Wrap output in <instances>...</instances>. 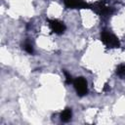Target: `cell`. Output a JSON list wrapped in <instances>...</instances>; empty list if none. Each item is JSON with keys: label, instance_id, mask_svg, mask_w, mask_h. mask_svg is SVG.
<instances>
[{"label": "cell", "instance_id": "obj_1", "mask_svg": "<svg viewBox=\"0 0 125 125\" xmlns=\"http://www.w3.org/2000/svg\"><path fill=\"white\" fill-rule=\"evenodd\" d=\"M101 39L104 42V44L109 48H117L120 46V42L117 39L116 36H114L112 33L104 30L101 33Z\"/></svg>", "mask_w": 125, "mask_h": 125}, {"label": "cell", "instance_id": "obj_2", "mask_svg": "<svg viewBox=\"0 0 125 125\" xmlns=\"http://www.w3.org/2000/svg\"><path fill=\"white\" fill-rule=\"evenodd\" d=\"M92 9L98 13L99 15L103 16V17H106V16H110L112 13H113V10L110 8V7H107L105 6L104 2V1H100L98 3H96L95 5L92 6Z\"/></svg>", "mask_w": 125, "mask_h": 125}, {"label": "cell", "instance_id": "obj_3", "mask_svg": "<svg viewBox=\"0 0 125 125\" xmlns=\"http://www.w3.org/2000/svg\"><path fill=\"white\" fill-rule=\"evenodd\" d=\"M74 88L77 92V95L82 97L87 94V82L83 77H78L73 81Z\"/></svg>", "mask_w": 125, "mask_h": 125}, {"label": "cell", "instance_id": "obj_4", "mask_svg": "<svg viewBox=\"0 0 125 125\" xmlns=\"http://www.w3.org/2000/svg\"><path fill=\"white\" fill-rule=\"evenodd\" d=\"M63 3L65 7L70 9H86L91 7L83 0H63Z\"/></svg>", "mask_w": 125, "mask_h": 125}, {"label": "cell", "instance_id": "obj_5", "mask_svg": "<svg viewBox=\"0 0 125 125\" xmlns=\"http://www.w3.org/2000/svg\"><path fill=\"white\" fill-rule=\"evenodd\" d=\"M49 25L51 27V29L57 33V34H62L64 30H65V25L63 22L58 21V20H49Z\"/></svg>", "mask_w": 125, "mask_h": 125}, {"label": "cell", "instance_id": "obj_6", "mask_svg": "<svg viewBox=\"0 0 125 125\" xmlns=\"http://www.w3.org/2000/svg\"><path fill=\"white\" fill-rule=\"evenodd\" d=\"M71 116H72L71 109L70 108H65L63 111H62L60 117H61V120L62 122H68L71 119Z\"/></svg>", "mask_w": 125, "mask_h": 125}, {"label": "cell", "instance_id": "obj_7", "mask_svg": "<svg viewBox=\"0 0 125 125\" xmlns=\"http://www.w3.org/2000/svg\"><path fill=\"white\" fill-rule=\"evenodd\" d=\"M116 74L120 77L125 76V64H120L116 68Z\"/></svg>", "mask_w": 125, "mask_h": 125}, {"label": "cell", "instance_id": "obj_8", "mask_svg": "<svg viewBox=\"0 0 125 125\" xmlns=\"http://www.w3.org/2000/svg\"><path fill=\"white\" fill-rule=\"evenodd\" d=\"M23 49H24L27 53H29V54H32V53H33V47H32V45H31L30 43H28V42H26V43L23 45Z\"/></svg>", "mask_w": 125, "mask_h": 125}, {"label": "cell", "instance_id": "obj_9", "mask_svg": "<svg viewBox=\"0 0 125 125\" xmlns=\"http://www.w3.org/2000/svg\"><path fill=\"white\" fill-rule=\"evenodd\" d=\"M63 73H64V76H65V81H66V84H70L71 82H72V77H71V75L67 72V71H63Z\"/></svg>", "mask_w": 125, "mask_h": 125}, {"label": "cell", "instance_id": "obj_10", "mask_svg": "<svg viewBox=\"0 0 125 125\" xmlns=\"http://www.w3.org/2000/svg\"><path fill=\"white\" fill-rule=\"evenodd\" d=\"M107 90H108V85L105 84V85H104V91H107Z\"/></svg>", "mask_w": 125, "mask_h": 125}]
</instances>
